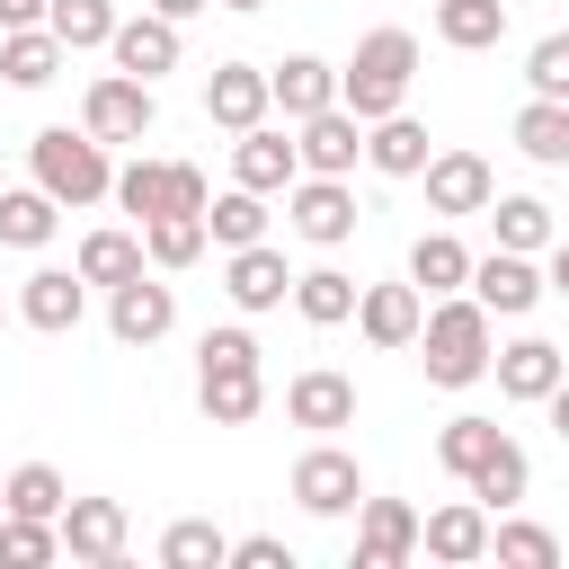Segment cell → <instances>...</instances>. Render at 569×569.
<instances>
[{
    "mask_svg": "<svg viewBox=\"0 0 569 569\" xmlns=\"http://www.w3.org/2000/svg\"><path fill=\"white\" fill-rule=\"evenodd\" d=\"M418 365H427V382L436 391H471L480 373H489V356H498V320L471 302V293H436V311L418 320Z\"/></svg>",
    "mask_w": 569,
    "mask_h": 569,
    "instance_id": "cell-1",
    "label": "cell"
},
{
    "mask_svg": "<svg viewBox=\"0 0 569 569\" xmlns=\"http://www.w3.org/2000/svg\"><path fill=\"white\" fill-rule=\"evenodd\" d=\"M196 409H204V427H249L267 409V365H258L249 329H204V347H196Z\"/></svg>",
    "mask_w": 569,
    "mask_h": 569,
    "instance_id": "cell-2",
    "label": "cell"
},
{
    "mask_svg": "<svg viewBox=\"0 0 569 569\" xmlns=\"http://www.w3.org/2000/svg\"><path fill=\"white\" fill-rule=\"evenodd\" d=\"M409 80H418V36L409 27H373V36H356V53L338 71V107L356 124H373V116L409 107Z\"/></svg>",
    "mask_w": 569,
    "mask_h": 569,
    "instance_id": "cell-3",
    "label": "cell"
},
{
    "mask_svg": "<svg viewBox=\"0 0 569 569\" xmlns=\"http://www.w3.org/2000/svg\"><path fill=\"white\" fill-rule=\"evenodd\" d=\"M27 169H36V187L53 196V204H107L116 196V160H107V142L89 133V124H44L36 142H27Z\"/></svg>",
    "mask_w": 569,
    "mask_h": 569,
    "instance_id": "cell-4",
    "label": "cell"
},
{
    "mask_svg": "<svg viewBox=\"0 0 569 569\" xmlns=\"http://www.w3.org/2000/svg\"><path fill=\"white\" fill-rule=\"evenodd\" d=\"M116 204H124L133 231H142L151 213H204L213 187H204L196 160H124V169H116Z\"/></svg>",
    "mask_w": 569,
    "mask_h": 569,
    "instance_id": "cell-5",
    "label": "cell"
},
{
    "mask_svg": "<svg viewBox=\"0 0 569 569\" xmlns=\"http://www.w3.org/2000/svg\"><path fill=\"white\" fill-rule=\"evenodd\" d=\"M80 124H89L98 142H142V133L160 124V98H151V80H133V71H98V80L80 89Z\"/></svg>",
    "mask_w": 569,
    "mask_h": 569,
    "instance_id": "cell-6",
    "label": "cell"
},
{
    "mask_svg": "<svg viewBox=\"0 0 569 569\" xmlns=\"http://www.w3.org/2000/svg\"><path fill=\"white\" fill-rule=\"evenodd\" d=\"M107 329H116V347H160L178 329V284H160V267L107 284Z\"/></svg>",
    "mask_w": 569,
    "mask_h": 569,
    "instance_id": "cell-7",
    "label": "cell"
},
{
    "mask_svg": "<svg viewBox=\"0 0 569 569\" xmlns=\"http://www.w3.org/2000/svg\"><path fill=\"white\" fill-rule=\"evenodd\" d=\"M293 507H302V516H329V525L356 516V507H365V471H356V453H347V445H311V453L293 462Z\"/></svg>",
    "mask_w": 569,
    "mask_h": 569,
    "instance_id": "cell-8",
    "label": "cell"
},
{
    "mask_svg": "<svg viewBox=\"0 0 569 569\" xmlns=\"http://www.w3.org/2000/svg\"><path fill=\"white\" fill-rule=\"evenodd\" d=\"M284 222L311 240V249H338V240H356V187L347 178H293L284 187Z\"/></svg>",
    "mask_w": 569,
    "mask_h": 569,
    "instance_id": "cell-9",
    "label": "cell"
},
{
    "mask_svg": "<svg viewBox=\"0 0 569 569\" xmlns=\"http://www.w3.org/2000/svg\"><path fill=\"white\" fill-rule=\"evenodd\" d=\"M462 293H471L489 320H525L551 284H542V267H533L525 249H489V258H471V284H462Z\"/></svg>",
    "mask_w": 569,
    "mask_h": 569,
    "instance_id": "cell-10",
    "label": "cell"
},
{
    "mask_svg": "<svg viewBox=\"0 0 569 569\" xmlns=\"http://www.w3.org/2000/svg\"><path fill=\"white\" fill-rule=\"evenodd\" d=\"M53 533H62L71 560H89V569H124V533H133V525H124L116 498H62Z\"/></svg>",
    "mask_w": 569,
    "mask_h": 569,
    "instance_id": "cell-11",
    "label": "cell"
},
{
    "mask_svg": "<svg viewBox=\"0 0 569 569\" xmlns=\"http://www.w3.org/2000/svg\"><path fill=\"white\" fill-rule=\"evenodd\" d=\"M418 178H427V213H445V222L489 213V196H498V178H489V160H480V151H436Z\"/></svg>",
    "mask_w": 569,
    "mask_h": 569,
    "instance_id": "cell-12",
    "label": "cell"
},
{
    "mask_svg": "<svg viewBox=\"0 0 569 569\" xmlns=\"http://www.w3.org/2000/svg\"><path fill=\"white\" fill-rule=\"evenodd\" d=\"M418 320H427V293L400 276V284H356V329H365V347H418Z\"/></svg>",
    "mask_w": 569,
    "mask_h": 569,
    "instance_id": "cell-13",
    "label": "cell"
},
{
    "mask_svg": "<svg viewBox=\"0 0 569 569\" xmlns=\"http://www.w3.org/2000/svg\"><path fill=\"white\" fill-rule=\"evenodd\" d=\"M418 560V507L409 498H365L356 507V569H400Z\"/></svg>",
    "mask_w": 569,
    "mask_h": 569,
    "instance_id": "cell-14",
    "label": "cell"
},
{
    "mask_svg": "<svg viewBox=\"0 0 569 569\" xmlns=\"http://www.w3.org/2000/svg\"><path fill=\"white\" fill-rule=\"evenodd\" d=\"M222 293H231V311H276V302H293V267H284V249H267V240L231 249V258H222Z\"/></svg>",
    "mask_w": 569,
    "mask_h": 569,
    "instance_id": "cell-15",
    "label": "cell"
},
{
    "mask_svg": "<svg viewBox=\"0 0 569 569\" xmlns=\"http://www.w3.org/2000/svg\"><path fill=\"white\" fill-rule=\"evenodd\" d=\"M80 311H89V276H80V267H36V276L18 284V320L44 329V338L80 329Z\"/></svg>",
    "mask_w": 569,
    "mask_h": 569,
    "instance_id": "cell-16",
    "label": "cell"
},
{
    "mask_svg": "<svg viewBox=\"0 0 569 569\" xmlns=\"http://www.w3.org/2000/svg\"><path fill=\"white\" fill-rule=\"evenodd\" d=\"M418 551H427V560H445V569L489 560V507H480V498H453V507L418 516Z\"/></svg>",
    "mask_w": 569,
    "mask_h": 569,
    "instance_id": "cell-17",
    "label": "cell"
},
{
    "mask_svg": "<svg viewBox=\"0 0 569 569\" xmlns=\"http://www.w3.org/2000/svg\"><path fill=\"white\" fill-rule=\"evenodd\" d=\"M267 107H276L284 124H302V116L338 107V62H320V53H284V62L267 71Z\"/></svg>",
    "mask_w": 569,
    "mask_h": 569,
    "instance_id": "cell-18",
    "label": "cell"
},
{
    "mask_svg": "<svg viewBox=\"0 0 569 569\" xmlns=\"http://www.w3.org/2000/svg\"><path fill=\"white\" fill-rule=\"evenodd\" d=\"M293 151H302V169H311V178H347V169L365 160V124H356L347 107H320V116H302V124H293Z\"/></svg>",
    "mask_w": 569,
    "mask_h": 569,
    "instance_id": "cell-19",
    "label": "cell"
},
{
    "mask_svg": "<svg viewBox=\"0 0 569 569\" xmlns=\"http://www.w3.org/2000/svg\"><path fill=\"white\" fill-rule=\"evenodd\" d=\"M302 178V151L276 133V124H249L240 142H231V187H249V196H284Z\"/></svg>",
    "mask_w": 569,
    "mask_h": 569,
    "instance_id": "cell-20",
    "label": "cell"
},
{
    "mask_svg": "<svg viewBox=\"0 0 569 569\" xmlns=\"http://www.w3.org/2000/svg\"><path fill=\"white\" fill-rule=\"evenodd\" d=\"M284 418H293V427H320V436H329V427H356V382H347L338 365H302V373L284 382Z\"/></svg>",
    "mask_w": 569,
    "mask_h": 569,
    "instance_id": "cell-21",
    "label": "cell"
},
{
    "mask_svg": "<svg viewBox=\"0 0 569 569\" xmlns=\"http://www.w3.org/2000/svg\"><path fill=\"white\" fill-rule=\"evenodd\" d=\"M107 53H116V71H133V80H160V71H178V18H160V9H142V18H116Z\"/></svg>",
    "mask_w": 569,
    "mask_h": 569,
    "instance_id": "cell-22",
    "label": "cell"
},
{
    "mask_svg": "<svg viewBox=\"0 0 569 569\" xmlns=\"http://www.w3.org/2000/svg\"><path fill=\"white\" fill-rule=\"evenodd\" d=\"M204 116H213L222 133L267 124V71H258V62H213V71H204Z\"/></svg>",
    "mask_w": 569,
    "mask_h": 569,
    "instance_id": "cell-23",
    "label": "cell"
},
{
    "mask_svg": "<svg viewBox=\"0 0 569 569\" xmlns=\"http://www.w3.org/2000/svg\"><path fill=\"white\" fill-rule=\"evenodd\" d=\"M489 373H498V400H542V391L569 373V356H560L551 338H507V347L489 356Z\"/></svg>",
    "mask_w": 569,
    "mask_h": 569,
    "instance_id": "cell-24",
    "label": "cell"
},
{
    "mask_svg": "<svg viewBox=\"0 0 569 569\" xmlns=\"http://www.w3.org/2000/svg\"><path fill=\"white\" fill-rule=\"evenodd\" d=\"M365 160H373L382 178H418V169L436 160V142H427V124H418L409 107H391V116L365 124Z\"/></svg>",
    "mask_w": 569,
    "mask_h": 569,
    "instance_id": "cell-25",
    "label": "cell"
},
{
    "mask_svg": "<svg viewBox=\"0 0 569 569\" xmlns=\"http://www.w3.org/2000/svg\"><path fill=\"white\" fill-rule=\"evenodd\" d=\"M409 284H418L427 302H436V293H462V284H471V249H462L453 231H418V240H409Z\"/></svg>",
    "mask_w": 569,
    "mask_h": 569,
    "instance_id": "cell-26",
    "label": "cell"
},
{
    "mask_svg": "<svg viewBox=\"0 0 569 569\" xmlns=\"http://www.w3.org/2000/svg\"><path fill=\"white\" fill-rule=\"evenodd\" d=\"M62 62H71V53H62L53 27H9V36H0V80H9V89H44Z\"/></svg>",
    "mask_w": 569,
    "mask_h": 569,
    "instance_id": "cell-27",
    "label": "cell"
},
{
    "mask_svg": "<svg viewBox=\"0 0 569 569\" xmlns=\"http://www.w3.org/2000/svg\"><path fill=\"white\" fill-rule=\"evenodd\" d=\"M516 151L533 169H569V107L560 98H525L516 107Z\"/></svg>",
    "mask_w": 569,
    "mask_h": 569,
    "instance_id": "cell-28",
    "label": "cell"
},
{
    "mask_svg": "<svg viewBox=\"0 0 569 569\" xmlns=\"http://www.w3.org/2000/svg\"><path fill=\"white\" fill-rule=\"evenodd\" d=\"M62 231V204L44 187H0V249H44Z\"/></svg>",
    "mask_w": 569,
    "mask_h": 569,
    "instance_id": "cell-29",
    "label": "cell"
},
{
    "mask_svg": "<svg viewBox=\"0 0 569 569\" xmlns=\"http://www.w3.org/2000/svg\"><path fill=\"white\" fill-rule=\"evenodd\" d=\"M436 36L453 53H489L507 44V0H436Z\"/></svg>",
    "mask_w": 569,
    "mask_h": 569,
    "instance_id": "cell-30",
    "label": "cell"
},
{
    "mask_svg": "<svg viewBox=\"0 0 569 569\" xmlns=\"http://www.w3.org/2000/svg\"><path fill=\"white\" fill-rule=\"evenodd\" d=\"M489 222H498V249H525V258H542L560 240V222H551L542 196H489Z\"/></svg>",
    "mask_w": 569,
    "mask_h": 569,
    "instance_id": "cell-31",
    "label": "cell"
},
{
    "mask_svg": "<svg viewBox=\"0 0 569 569\" xmlns=\"http://www.w3.org/2000/svg\"><path fill=\"white\" fill-rule=\"evenodd\" d=\"M293 311H302L311 329L356 320V276H347V267H302V276H293Z\"/></svg>",
    "mask_w": 569,
    "mask_h": 569,
    "instance_id": "cell-32",
    "label": "cell"
},
{
    "mask_svg": "<svg viewBox=\"0 0 569 569\" xmlns=\"http://www.w3.org/2000/svg\"><path fill=\"white\" fill-rule=\"evenodd\" d=\"M498 445H507V427H498V418H471V409L436 427V462H445L453 480H471V471H480V462H489Z\"/></svg>",
    "mask_w": 569,
    "mask_h": 569,
    "instance_id": "cell-33",
    "label": "cell"
},
{
    "mask_svg": "<svg viewBox=\"0 0 569 569\" xmlns=\"http://www.w3.org/2000/svg\"><path fill=\"white\" fill-rule=\"evenodd\" d=\"M462 489H471V498H480L489 516H507V507H525V489H533V462H525V445L507 436V445H498V453H489V462H480V471H471Z\"/></svg>",
    "mask_w": 569,
    "mask_h": 569,
    "instance_id": "cell-34",
    "label": "cell"
},
{
    "mask_svg": "<svg viewBox=\"0 0 569 569\" xmlns=\"http://www.w3.org/2000/svg\"><path fill=\"white\" fill-rule=\"evenodd\" d=\"M62 498H71V480L53 471V462H18V471H0V516H62Z\"/></svg>",
    "mask_w": 569,
    "mask_h": 569,
    "instance_id": "cell-35",
    "label": "cell"
},
{
    "mask_svg": "<svg viewBox=\"0 0 569 569\" xmlns=\"http://www.w3.org/2000/svg\"><path fill=\"white\" fill-rule=\"evenodd\" d=\"M142 258H151L160 276L196 267V258H204V213H151V222H142Z\"/></svg>",
    "mask_w": 569,
    "mask_h": 569,
    "instance_id": "cell-36",
    "label": "cell"
},
{
    "mask_svg": "<svg viewBox=\"0 0 569 569\" xmlns=\"http://www.w3.org/2000/svg\"><path fill=\"white\" fill-rule=\"evenodd\" d=\"M222 560H231V533L213 516H178L160 533V569H222Z\"/></svg>",
    "mask_w": 569,
    "mask_h": 569,
    "instance_id": "cell-37",
    "label": "cell"
},
{
    "mask_svg": "<svg viewBox=\"0 0 569 569\" xmlns=\"http://www.w3.org/2000/svg\"><path fill=\"white\" fill-rule=\"evenodd\" d=\"M204 240H213V249H249V240H267V196H249V187L213 196V204H204Z\"/></svg>",
    "mask_w": 569,
    "mask_h": 569,
    "instance_id": "cell-38",
    "label": "cell"
},
{
    "mask_svg": "<svg viewBox=\"0 0 569 569\" xmlns=\"http://www.w3.org/2000/svg\"><path fill=\"white\" fill-rule=\"evenodd\" d=\"M71 267H80L89 284H124V276H142L151 258H142V231H89Z\"/></svg>",
    "mask_w": 569,
    "mask_h": 569,
    "instance_id": "cell-39",
    "label": "cell"
},
{
    "mask_svg": "<svg viewBox=\"0 0 569 569\" xmlns=\"http://www.w3.org/2000/svg\"><path fill=\"white\" fill-rule=\"evenodd\" d=\"M44 27L62 36V53H98L116 36V0H44Z\"/></svg>",
    "mask_w": 569,
    "mask_h": 569,
    "instance_id": "cell-40",
    "label": "cell"
},
{
    "mask_svg": "<svg viewBox=\"0 0 569 569\" xmlns=\"http://www.w3.org/2000/svg\"><path fill=\"white\" fill-rule=\"evenodd\" d=\"M489 551H498V560H516V569H551V560H560V542H551L542 525H525L516 507H507V516H489Z\"/></svg>",
    "mask_w": 569,
    "mask_h": 569,
    "instance_id": "cell-41",
    "label": "cell"
},
{
    "mask_svg": "<svg viewBox=\"0 0 569 569\" xmlns=\"http://www.w3.org/2000/svg\"><path fill=\"white\" fill-rule=\"evenodd\" d=\"M62 560V533L44 516H0V569H44Z\"/></svg>",
    "mask_w": 569,
    "mask_h": 569,
    "instance_id": "cell-42",
    "label": "cell"
},
{
    "mask_svg": "<svg viewBox=\"0 0 569 569\" xmlns=\"http://www.w3.org/2000/svg\"><path fill=\"white\" fill-rule=\"evenodd\" d=\"M525 89H533V98H560V107H569V27H551V36H542V44L525 53Z\"/></svg>",
    "mask_w": 569,
    "mask_h": 569,
    "instance_id": "cell-43",
    "label": "cell"
},
{
    "mask_svg": "<svg viewBox=\"0 0 569 569\" xmlns=\"http://www.w3.org/2000/svg\"><path fill=\"white\" fill-rule=\"evenodd\" d=\"M231 569H293V551L276 533H249V542H231Z\"/></svg>",
    "mask_w": 569,
    "mask_h": 569,
    "instance_id": "cell-44",
    "label": "cell"
},
{
    "mask_svg": "<svg viewBox=\"0 0 569 569\" xmlns=\"http://www.w3.org/2000/svg\"><path fill=\"white\" fill-rule=\"evenodd\" d=\"M9 27H44V0H0V36Z\"/></svg>",
    "mask_w": 569,
    "mask_h": 569,
    "instance_id": "cell-45",
    "label": "cell"
},
{
    "mask_svg": "<svg viewBox=\"0 0 569 569\" xmlns=\"http://www.w3.org/2000/svg\"><path fill=\"white\" fill-rule=\"evenodd\" d=\"M542 409H551V427H560V445H569V373H560V382L542 391Z\"/></svg>",
    "mask_w": 569,
    "mask_h": 569,
    "instance_id": "cell-46",
    "label": "cell"
},
{
    "mask_svg": "<svg viewBox=\"0 0 569 569\" xmlns=\"http://www.w3.org/2000/svg\"><path fill=\"white\" fill-rule=\"evenodd\" d=\"M542 284H551V293H569V231L551 240V276H542Z\"/></svg>",
    "mask_w": 569,
    "mask_h": 569,
    "instance_id": "cell-47",
    "label": "cell"
},
{
    "mask_svg": "<svg viewBox=\"0 0 569 569\" xmlns=\"http://www.w3.org/2000/svg\"><path fill=\"white\" fill-rule=\"evenodd\" d=\"M151 9H160V18H178V27H187V18H196V9H213V0H151Z\"/></svg>",
    "mask_w": 569,
    "mask_h": 569,
    "instance_id": "cell-48",
    "label": "cell"
},
{
    "mask_svg": "<svg viewBox=\"0 0 569 569\" xmlns=\"http://www.w3.org/2000/svg\"><path fill=\"white\" fill-rule=\"evenodd\" d=\"M213 9H267V0H213Z\"/></svg>",
    "mask_w": 569,
    "mask_h": 569,
    "instance_id": "cell-49",
    "label": "cell"
},
{
    "mask_svg": "<svg viewBox=\"0 0 569 569\" xmlns=\"http://www.w3.org/2000/svg\"><path fill=\"white\" fill-rule=\"evenodd\" d=\"M0 320H9V311H0Z\"/></svg>",
    "mask_w": 569,
    "mask_h": 569,
    "instance_id": "cell-50",
    "label": "cell"
}]
</instances>
